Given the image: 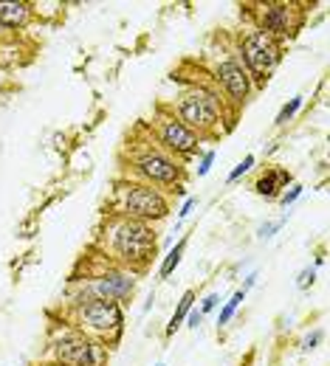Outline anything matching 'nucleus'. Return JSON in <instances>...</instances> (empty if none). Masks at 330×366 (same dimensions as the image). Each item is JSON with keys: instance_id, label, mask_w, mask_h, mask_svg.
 I'll use <instances>...</instances> for the list:
<instances>
[{"instance_id": "1", "label": "nucleus", "mask_w": 330, "mask_h": 366, "mask_svg": "<svg viewBox=\"0 0 330 366\" xmlns=\"http://www.w3.org/2000/svg\"><path fill=\"white\" fill-rule=\"evenodd\" d=\"M201 141H215L220 136H226L235 127L237 110H232V105L226 102V96L218 90V85L212 82V76H189L184 79L172 107H170Z\"/></svg>"}, {"instance_id": "2", "label": "nucleus", "mask_w": 330, "mask_h": 366, "mask_svg": "<svg viewBox=\"0 0 330 366\" xmlns=\"http://www.w3.org/2000/svg\"><path fill=\"white\" fill-rule=\"evenodd\" d=\"M102 245H105V254H110L107 259L113 265L127 268L133 273H141L155 259L158 234H155V228L150 223L119 217V214H107Z\"/></svg>"}, {"instance_id": "3", "label": "nucleus", "mask_w": 330, "mask_h": 366, "mask_svg": "<svg viewBox=\"0 0 330 366\" xmlns=\"http://www.w3.org/2000/svg\"><path fill=\"white\" fill-rule=\"evenodd\" d=\"M147 133H150V127H147ZM127 147H130L127 178L150 183V186H155V189H170V191H172L175 186H184L187 167H184L175 155H170V153L153 138V133H150L141 144H136V141L130 138Z\"/></svg>"}, {"instance_id": "4", "label": "nucleus", "mask_w": 330, "mask_h": 366, "mask_svg": "<svg viewBox=\"0 0 330 366\" xmlns=\"http://www.w3.org/2000/svg\"><path fill=\"white\" fill-rule=\"evenodd\" d=\"M136 273L127 268H119L113 262H102L96 271L85 273V276H73L68 285V305L79 307L90 299H105V302H116L124 305L133 299L136 293Z\"/></svg>"}, {"instance_id": "5", "label": "nucleus", "mask_w": 330, "mask_h": 366, "mask_svg": "<svg viewBox=\"0 0 330 366\" xmlns=\"http://www.w3.org/2000/svg\"><path fill=\"white\" fill-rule=\"evenodd\" d=\"M172 211L170 194L164 189H155L150 183L133 181V178H122L113 186V211L119 217H130V220H141V223H161L167 220Z\"/></svg>"}, {"instance_id": "6", "label": "nucleus", "mask_w": 330, "mask_h": 366, "mask_svg": "<svg viewBox=\"0 0 330 366\" xmlns=\"http://www.w3.org/2000/svg\"><path fill=\"white\" fill-rule=\"evenodd\" d=\"M232 51L243 62L246 73L252 76L254 90H260L271 79V73L280 68L283 54H285V45L277 42V40H271L269 34H263L260 28L252 25V28H243L235 37V48Z\"/></svg>"}, {"instance_id": "7", "label": "nucleus", "mask_w": 330, "mask_h": 366, "mask_svg": "<svg viewBox=\"0 0 330 366\" xmlns=\"http://www.w3.org/2000/svg\"><path fill=\"white\" fill-rule=\"evenodd\" d=\"M48 353L59 366H107V347L76 330L71 321L51 327Z\"/></svg>"}, {"instance_id": "8", "label": "nucleus", "mask_w": 330, "mask_h": 366, "mask_svg": "<svg viewBox=\"0 0 330 366\" xmlns=\"http://www.w3.org/2000/svg\"><path fill=\"white\" fill-rule=\"evenodd\" d=\"M71 324L85 336L102 341L105 347H113L122 341L124 333V307L116 302L90 299L79 307H71Z\"/></svg>"}, {"instance_id": "9", "label": "nucleus", "mask_w": 330, "mask_h": 366, "mask_svg": "<svg viewBox=\"0 0 330 366\" xmlns=\"http://www.w3.org/2000/svg\"><path fill=\"white\" fill-rule=\"evenodd\" d=\"M147 127H150L153 138H155L170 155H175L178 161H187V158L198 155V150H201V144H204L167 105H158V107H155L153 122H150Z\"/></svg>"}, {"instance_id": "10", "label": "nucleus", "mask_w": 330, "mask_h": 366, "mask_svg": "<svg viewBox=\"0 0 330 366\" xmlns=\"http://www.w3.org/2000/svg\"><path fill=\"white\" fill-rule=\"evenodd\" d=\"M252 20H254V28H260L263 34H269L271 40L277 42H291L302 23H305V11L297 6V3H285V0H277V3H260L254 6L252 11Z\"/></svg>"}, {"instance_id": "11", "label": "nucleus", "mask_w": 330, "mask_h": 366, "mask_svg": "<svg viewBox=\"0 0 330 366\" xmlns=\"http://www.w3.org/2000/svg\"><path fill=\"white\" fill-rule=\"evenodd\" d=\"M209 76H212V82L218 85V90L226 96V102L232 105V110H237V113H240V107L249 102V96L254 93V82H252V76L246 73L243 62L235 57V51L218 57V59L212 62Z\"/></svg>"}, {"instance_id": "12", "label": "nucleus", "mask_w": 330, "mask_h": 366, "mask_svg": "<svg viewBox=\"0 0 330 366\" xmlns=\"http://www.w3.org/2000/svg\"><path fill=\"white\" fill-rule=\"evenodd\" d=\"M291 183H294V175H291L288 170L274 167V170H266L263 175H257V181H254V191H257L260 197H266V200H277V197H280Z\"/></svg>"}, {"instance_id": "13", "label": "nucleus", "mask_w": 330, "mask_h": 366, "mask_svg": "<svg viewBox=\"0 0 330 366\" xmlns=\"http://www.w3.org/2000/svg\"><path fill=\"white\" fill-rule=\"evenodd\" d=\"M31 17H34V8L25 0H3L0 3V23L11 34L20 31V28H25L31 23Z\"/></svg>"}, {"instance_id": "14", "label": "nucleus", "mask_w": 330, "mask_h": 366, "mask_svg": "<svg viewBox=\"0 0 330 366\" xmlns=\"http://www.w3.org/2000/svg\"><path fill=\"white\" fill-rule=\"evenodd\" d=\"M195 290H184V296H181V302H178V307H175V313H172V319H170V324H167V338H172L178 330H181V324L187 321V316H189V310L195 307Z\"/></svg>"}, {"instance_id": "15", "label": "nucleus", "mask_w": 330, "mask_h": 366, "mask_svg": "<svg viewBox=\"0 0 330 366\" xmlns=\"http://www.w3.org/2000/svg\"><path fill=\"white\" fill-rule=\"evenodd\" d=\"M187 242H189V237H181V240L167 251V256L161 259V268H158V276H161V279H170V276L175 273V268H178V265H181V259H184Z\"/></svg>"}, {"instance_id": "16", "label": "nucleus", "mask_w": 330, "mask_h": 366, "mask_svg": "<svg viewBox=\"0 0 330 366\" xmlns=\"http://www.w3.org/2000/svg\"><path fill=\"white\" fill-rule=\"evenodd\" d=\"M246 296H249V293H246V290H240V288L232 293V299H229V302L220 307V313H218V327H226V324L235 319V313L240 310V305L246 302Z\"/></svg>"}, {"instance_id": "17", "label": "nucleus", "mask_w": 330, "mask_h": 366, "mask_svg": "<svg viewBox=\"0 0 330 366\" xmlns=\"http://www.w3.org/2000/svg\"><path fill=\"white\" fill-rule=\"evenodd\" d=\"M302 105H305V96H300V93H297V96H291V99L280 107V113H277L274 124H277V127H285L288 122H294V119H297V113L302 110Z\"/></svg>"}, {"instance_id": "18", "label": "nucleus", "mask_w": 330, "mask_h": 366, "mask_svg": "<svg viewBox=\"0 0 330 366\" xmlns=\"http://www.w3.org/2000/svg\"><path fill=\"white\" fill-rule=\"evenodd\" d=\"M288 217H291V211H285V214H283V217H277V220H266V223H260V225H257V240H260V242H269V240H271V237H274V234L288 223Z\"/></svg>"}, {"instance_id": "19", "label": "nucleus", "mask_w": 330, "mask_h": 366, "mask_svg": "<svg viewBox=\"0 0 330 366\" xmlns=\"http://www.w3.org/2000/svg\"><path fill=\"white\" fill-rule=\"evenodd\" d=\"M254 164H257V158L249 153V155H246V158H243V161H240V164H237V167H235V170L226 175V183H229V186H232V183H237L240 178H243V175H249V172L254 170Z\"/></svg>"}, {"instance_id": "20", "label": "nucleus", "mask_w": 330, "mask_h": 366, "mask_svg": "<svg viewBox=\"0 0 330 366\" xmlns=\"http://www.w3.org/2000/svg\"><path fill=\"white\" fill-rule=\"evenodd\" d=\"M302 191H305V186H302V183H291V186H288V189H285V191H283L277 200H280V206L288 211V208H291V206H294V203L302 197Z\"/></svg>"}, {"instance_id": "21", "label": "nucleus", "mask_w": 330, "mask_h": 366, "mask_svg": "<svg viewBox=\"0 0 330 366\" xmlns=\"http://www.w3.org/2000/svg\"><path fill=\"white\" fill-rule=\"evenodd\" d=\"M322 341H325V333H322V330H311V333L300 341V350H302V353H314Z\"/></svg>"}, {"instance_id": "22", "label": "nucleus", "mask_w": 330, "mask_h": 366, "mask_svg": "<svg viewBox=\"0 0 330 366\" xmlns=\"http://www.w3.org/2000/svg\"><path fill=\"white\" fill-rule=\"evenodd\" d=\"M314 282H317V268H314V265L302 268V271H300V276H297V288H300V290H311V288H314Z\"/></svg>"}, {"instance_id": "23", "label": "nucleus", "mask_w": 330, "mask_h": 366, "mask_svg": "<svg viewBox=\"0 0 330 366\" xmlns=\"http://www.w3.org/2000/svg\"><path fill=\"white\" fill-rule=\"evenodd\" d=\"M215 158H218V153H215V150H206V153H201V161H198V178H206V175L212 172V164H215Z\"/></svg>"}, {"instance_id": "24", "label": "nucleus", "mask_w": 330, "mask_h": 366, "mask_svg": "<svg viewBox=\"0 0 330 366\" xmlns=\"http://www.w3.org/2000/svg\"><path fill=\"white\" fill-rule=\"evenodd\" d=\"M218 305H220V293H206V296L201 299V307H198V310H201L204 316H209L212 310H218Z\"/></svg>"}, {"instance_id": "25", "label": "nucleus", "mask_w": 330, "mask_h": 366, "mask_svg": "<svg viewBox=\"0 0 330 366\" xmlns=\"http://www.w3.org/2000/svg\"><path fill=\"white\" fill-rule=\"evenodd\" d=\"M195 206H198V197H187V200H184V206L178 208V223H175V228H181V223L195 211Z\"/></svg>"}, {"instance_id": "26", "label": "nucleus", "mask_w": 330, "mask_h": 366, "mask_svg": "<svg viewBox=\"0 0 330 366\" xmlns=\"http://www.w3.org/2000/svg\"><path fill=\"white\" fill-rule=\"evenodd\" d=\"M204 319H206V316H204L198 307H192V310H189V316H187V327H189V330H198V327L204 324Z\"/></svg>"}, {"instance_id": "27", "label": "nucleus", "mask_w": 330, "mask_h": 366, "mask_svg": "<svg viewBox=\"0 0 330 366\" xmlns=\"http://www.w3.org/2000/svg\"><path fill=\"white\" fill-rule=\"evenodd\" d=\"M254 285H257V271H252V273L246 276V282H243V288H240V290H246V293H249Z\"/></svg>"}, {"instance_id": "28", "label": "nucleus", "mask_w": 330, "mask_h": 366, "mask_svg": "<svg viewBox=\"0 0 330 366\" xmlns=\"http://www.w3.org/2000/svg\"><path fill=\"white\" fill-rule=\"evenodd\" d=\"M8 34H11V31H6V28H3V23H0V42H3V40H6Z\"/></svg>"}, {"instance_id": "29", "label": "nucleus", "mask_w": 330, "mask_h": 366, "mask_svg": "<svg viewBox=\"0 0 330 366\" xmlns=\"http://www.w3.org/2000/svg\"><path fill=\"white\" fill-rule=\"evenodd\" d=\"M155 366H167V364H155Z\"/></svg>"}, {"instance_id": "30", "label": "nucleus", "mask_w": 330, "mask_h": 366, "mask_svg": "<svg viewBox=\"0 0 330 366\" xmlns=\"http://www.w3.org/2000/svg\"><path fill=\"white\" fill-rule=\"evenodd\" d=\"M51 366H59V364H51Z\"/></svg>"}, {"instance_id": "31", "label": "nucleus", "mask_w": 330, "mask_h": 366, "mask_svg": "<svg viewBox=\"0 0 330 366\" xmlns=\"http://www.w3.org/2000/svg\"><path fill=\"white\" fill-rule=\"evenodd\" d=\"M0 54H3V48H0Z\"/></svg>"}]
</instances>
